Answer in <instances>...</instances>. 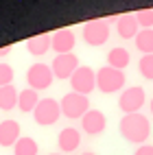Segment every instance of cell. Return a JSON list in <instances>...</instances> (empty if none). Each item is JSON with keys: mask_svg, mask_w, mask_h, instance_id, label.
I'll return each instance as SVG.
<instances>
[{"mask_svg": "<svg viewBox=\"0 0 153 155\" xmlns=\"http://www.w3.org/2000/svg\"><path fill=\"white\" fill-rule=\"evenodd\" d=\"M118 129H120V136L127 142L140 144V147L147 144V140L151 136V122L142 114H127V116H122Z\"/></svg>", "mask_w": 153, "mask_h": 155, "instance_id": "1", "label": "cell"}, {"mask_svg": "<svg viewBox=\"0 0 153 155\" xmlns=\"http://www.w3.org/2000/svg\"><path fill=\"white\" fill-rule=\"evenodd\" d=\"M61 105V114L70 120H81L90 111V98L83 94H77V92H68L64 94V98L59 101Z\"/></svg>", "mask_w": 153, "mask_h": 155, "instance_id": "2", "label": "cell"}, {"mask_svg": "<svg viewBox=\"0 0 153 155\" xmlns=\"http://www.w3.org/2000/svg\"><path fill=\"white\" fill-rule=\"evenodd\" d=\"M125 81H127V77L122 70H114L109 66L96 70V90H101L103 94H114V92L122 90Z\"/></svg>", "mask_w": 153, "mask_h": 155, "instance_id": "3", "label": "cell"}, {"mask_svg": "<svg viewBox=\"0 0 153 155\" xmlns=\"http://www.w3.org/2000/svg\"><path fill=\"white\" fill-rule=\"evenodd\" d=\"M147 103V94H145V87L140 85H131L125 87L120 92V98H118V107L122 109V114H140L142 105Z\"/></svg>", "mask_w": 153, "mask_h": 155, "instance_id": "4", "label": "cell"}, {"mask_svg": "<svg viewBox=\"0 0 153 155\" xmlns=\"http://www.w3.org/2000/svg\"><path fill=\"white\" fill-rule=\"evenodd\" d=\"M53 79H55V74H53V70H50V66L42 64V61H37V64H33L26 70V83H28L31 90H35V92L48 90L50 85H53Z\"/></svg>", "mask_w": 153, "mask_h": 155, "instance_id": "5", "label": "cell"}, {"mask_svg": "<svg viewBox=\"0 0 153 155\" xmlns=\"http://www.w3.org/2000/svg\"><path fill=\"white\" fill-rule=\"evenodd\" d=\"M61 116V105H59V101L55 98H42L37 103V107L33 111V118L37 125H42V127H48V125H55V122L59 120Z\"/></svg>", "mask_w": 153, "mask_h": 155, "instance_id": "6", "label": "cell"}, {"mask_svg": "<svg viewBox=\"0 0 153 155\" xmlns=\"http://www.w3.org/2000/svg\"><path fill=\"white\" fill-rule=\"evenodd\" d=\"M70 87H72V92H77V94L88 96L92 90H96V72L90 66H79V70L72 74V79H70Z\"/></svg>", "mask_w": 153, "mask_h": 155, "instance_id": "7", "label": "cell"}, {"mask_svg": "<svg viewBox=\"0 0 153 155\" xmlns=\"http://www.w3.org/2000/svg\"><path fill=\"white\" fill-rule=\"evenodd\" d=\"M109 39V24L105 20H90L83 26V42L88 46H103Z\"/></svg>", "mask_w": 153, "mask_h": 155, "instance_id": "8", "label": "cell"}, {"mask_svg": "<svg viewBox=\"0 0 153 155\" xmlns=\"http://www.w3.org/2000/svg\"><path fill=\"white\" fill-rule=\"evenodd\" d=\"M50 70H53L55 79H72V74L79 70V57L75 53H68V55H57L50 64Z\"/></svg>", "mask_w": 153, "mask_h": 155, "instance_id": "9", "label": "cell"}, {"mask_svg": "<svg viewBox=\"0 0 153 155\" xmlns=\"http://www.w3.org/2000/svg\"><path fill=\"white\" fill-rule=\"evenodd\" d=\"M75 44H77V35L72 33V28H59L50 35V48H53L57 55L72 53Z\"/></svg>", "mask_w": 153, "mask_h": 155, "instance_id": "10", "label": "cell"}, {"mask_svg": "<svg viewBox=\"0 0 153 155\" xmlns=\"http://www.w3.org/2000/svg\"><path fill=\"white\" fill-rule=\"evenodd\" d=\"M107 127V118L105 114L101 109H90L83 118H81V129H83V133H88V136H98V133H103Z\"/></svg>", "mask_w": 153, "mask_h": 155, "instance_id": "11", "label": "cell"}, {"mask_svg": "<svg viewBox=\"0 0 153 155\" xmlns=\"http://www.w3.org/2000/svg\"><path fill=\"white\" fill-rule=\"evenodd\" d=\"M57 144H59V149L64 151V153H72V151H77L79 144H81V131L75 129V127L61 129L59 136H57Z\"/></svg>", "mask_w": 153, "mask_h": 155, "instance_id": "12", "label": "cell"}, {"mask_svg": "<svg viewBox=\"0 0 153 155\" xmlns=\"http://www.w3.org/2000/svg\"><path fill=\"white\" fill-rule=\"evenodd\" d=\"M20 140V122L2 120L0 122V147H15Z\"/></svg>", "mask_w": 153, "mask_h": 155, "instance_id": "13", "label": "cell"}, {"mask_svg": "<svg viewBox=\"0 0 153 155\" xmlns=\"http://www.w3.org/2000/svg\"><path fill=\"white\" fill-rule=\"evenodd\" d=\"M138 20L134 13H122L118 18V22H116V31H118V35L122 39H131V37H136L140 31H138Z\"/></svg>", "mask_w": 153, "mask_h": 155, "instance_id": "14", "label": "cell"}, {"mask_svg": "<svg viewBox=\"0 0 153 155\" xmlns=\"http://www.w3.org/2000/svg\"><path fill=\"white\" fill-rule=\"evenodd\" d=\"M131 64V55H129V50L127 48H111L109 53H107V66L109 68H114V70H125L127 66Z\"/></svg>", "mask_w": 153, "mask_h": 155, "instance_id": "15", "label": "cell"}, {"mask_svg": "<svg viewBox=\"0 0 153 155\" xmlns=\"http://www.w3.org/2000/svg\"><path fill=\"white\" fill-rule=\"evenodd\" d=\"M48 48H50V35L48 33H39V35L31 37L28 42H26V50H28L31 55H35V57L46 55Z\"/></svg>", "mask_w": 153, "mask_h": 155, "instance_id": "16", "label": "cell"}, {"mask_svg": "<svg viewBox=\"0 0 153 155\" xmlns=\"http://www.w3.org/2000/svg\"><path fill=\"white\" fill-rule=\"evenodd\" d=\"M39 101H42V98L37 96V92L31 90V87H26V90L20 92V96H18V109L24 111V114H31V111H35V107H37Z\"/></svg>", "mask_w": 153, "mask_h": 155, "instance_id": "17", "label": "cell"}, {"mask_svg": "<svg viewBox=\"0 0 153 155\" xmlns=\"http://www.w3.org/2000/svg\"><path fill=\"white\" fill-rule=\"evenodd\" d=\"M18 96H20V92L13 85L0 87V109L2 111H11L13 107H18Z\"/></svg>", "mask_w": 153, "mask_h": 155, "instance_id": "18", "label": "cell"}, {"mask_svg": "<svg viewBox=\"0 0 153 155\" xmlns=\"http://www.w3.org/2000/svg\"><path fill=\"white\" fill-rule=\"evenodd\" d=\"M136 48L145 55H153V28H142L136 35Z\"/></svg>", "mask_w": 153, "mask_h": 155, "instance_id": "19", "label": "cell"}, {"mask_svg": "<svg viewBox=\"0 0 153 155\" xmlns=\"http://www.w3.org/2000/svg\"><path fill=\"white\" fill-rule=\"evenodd\" d=\"M37 151H39V147H37V142L33 140V138H20L18 142H15V147H13V153L15 155H37Z\"/></svg>", "mask_w": 153, "mask_h": 155, "instance_id": "20", "label": "cell"}, {"mask_svg": "<svg viewBox=\"0 0 153 155\" xmlns=\"http://www.w3.org/2000/svg\"><path fill=\"white\" fill-rule=\"evenodd\" d=\"M138 70L147 81H153V55H142L138 61Z\"/></svg>", "mask_w": 153, "mask_h": 155, "instance_id": "21", "label": "cell"}, {"mask_svg": "<svg viewBox=\"0 0 153 155\" xmlns=\"http://www.w3.org/2000/svg\"><path fill=\"white\" fill-rule=\"evenodd\" d=\"M138 20V26L142 28H153V9H138L134 13Z\"/></svg>", "mask_w": 153, "mask_h": 155, "instance_id": "22", "label": "cell"}, {"mask_svg": "<svg viewBox=\"0 0 153 155\" xmlns=\"http://www.w3.org/2000/svg\"><path fill=\"white\" fill-rule=\"evenodd\" d=\"M13 68L5 64V61H0V87H5V85H11V81H13Z\"/></svg>", "mask_w": 153, "mask_h": 155, "instance_id": "23", "label": "cell"}, {"mask_svg": "<svg viewBox=\"0 0 153 155\" xmlns=\"http://www.w3.org/2000/svg\"><path fill=\"white\" fill-rule=\"evenodd\" d=\"M134 155H153V144H142V147L136 149Z\"/></svg>", "mask_w": 153, "mask_h": 155, "instance_id": "24", "label": "cell"}, {"mask_svg": "<svg viewBox=\"0 0 153 155\" xmlns=\"http://www.w3.org/2000/svg\"><path fill=\"white\" fill-rule=\"evenodd\" d=\"M11 50H13V46H11V44H9V46H2V48H0V59L7 57L9 53H11Z\"/></svg>", "mask_w": 153, "mask_h": 155, "instance_id": "25", "label": "cell"}, {"mask_svg": "<svg viewBox=\"0 0 153 155\" xmlns=\"http://www.w3.org/2000/svg\"><path fill=\"white\" fill-rule=\"evenodd\" d=\"M149 109H151V114H153V98H151V103H149Z\"/></svg>", "mask_w": 153, "mask_h": 155, "instance_id": "26", "label": "cell"}, {"mask_svg": "<svg viewBox=\"0 0 153 155\" xmlns=\"http://www.w3.org/2000/svg\"><path fill=\"white\" fill-rule=\"evenodd\" d=\"M81 155H96V153H90V151H88V153H81Z\"/></svg>", "mask_w": 153, "mask_h": 155, "instance_id": "27", "label": "cell"}, {"mask_svg": "<svg viewBox=\"0 0 153 155\" xmlns=\"http://www.w3.org/2000/svg\"><path fill=\"white\" fill-rule=\"evenodd\" d=\"M50 155H59V153H50Z\"/></svg>", "mask_w": 153, "mask_h": 155, "instance_id": "28", "label": "cell"}]
</instances>
